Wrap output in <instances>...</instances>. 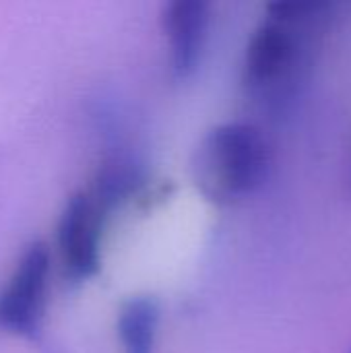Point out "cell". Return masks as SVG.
<instances>
[{"mask_svg": "<svg viewBox=\"0 0 351 353\" xmlns=\"http://www.w3.org/2000/svg\"><path fill=\"white\" fill-rule=\"evenodd\" d=\"M50 277V252L46 244H31L14 265L0 292V329L14 335H29L41 319Z\"/></svg>", "mask_w": 351, "mask_h": 353, "instance_id": "3", "label": "cell"}, {"mask_svg": "<svg viewBox=\"0 0 351 353\" xmlns=\"http://www.w3.org/2000/svg\"><path fill=\"white\" fill-rule=\"evenodd\" d=\"M348 353H351V347H350V350H348Z\"/></svg>", "mask_w": 351, "mask_h": 353, "instance_id": "7", "label": "cell"}, {"mask_svg": "<svg viewBox=\"0 0 351 353\" xmlns=\"http://www.w3.org/2000/svg\"><path fill=\"white\" fill-rule=\"evenodd\" d=\"M159 327L157 304L149 298H132L118 314V337L122 353H153Z\"/></svg>", "mask_w": 351, "mask_h": 353, "instance_id": "6", "label": "cell"}, {"mask_svg": "<svg viewBox=\"0 0 351 353\" xmlns=\"http://www.w3.org/2000/svg\"><path fill=\"white\" fill-rule=\"evenodd\" d=\"M271 145L250 122L211 128L192 157L197 188L213 203L230 205L254 194L269 178Z\"/></svg>", "mask_w": 351, "mask_h": 353, "instance_id": "2", "label": "cell"}, {"mask_svg": "<svg viewBox=\"0 0 351 353\" xmlns=\"http://www.w3.org/2000/svg\"><path fill=\"white\" fill-rule=\"evenodd\" d=\"M101 211L99 203L85 192L72 194L58 221V254L64 273L83 281L99 269Z\"/></svg>", "mask_w": 351, "mask_h": 353, "instance_id": "4", "label": "cell"}, {"mask_svg": "<svg viewBox=\"0 0 351 353\" xmlns=\"http://www.w3.org/2000/svg\"><path fill=\"white\" fill-rule=\"evenodd\" d=\"M331 2L288 0L267 6L244 52V85L261 99L294 93L308 66L314 33L331 14Z\"/></svg>", "mask_w": 351, "mask_h": 353, "instance_id": "1", "label": "cell"}, {"mask_svg": "<svg viewBox=\"0 0 351 353\" xmlns=\"http://www.w3.org/2000/svg\"><path fill=\"white\" fill-rule=\"evenodd\" d=\"M163 31L168 37L172 70L188 77L203 54L209 31V6L201 0H176L163 8Z\"/></svg>", "mask_w": 351, "mask_h": 353, "instance_id": "5", "label": "cell"}]
</instances>
